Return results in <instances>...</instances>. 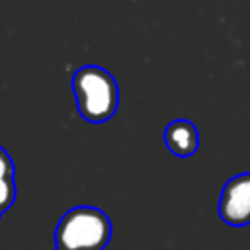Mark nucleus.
I'll list each match as a JSON object with an SVG mask.
<instances>
[{
    "label": "nucleus",
    "mask_w": 250,
    "mask_h": 250,
    "mask_svg": "<svg viewBox=\"0 0 250 250\" xmlns=\"http://www.w3.org/2000/svg\"><path fill=\"white\" fill-rule=\"evenodd\" d=\"M72 94L76 109L88 123H104L115 115L119 88L111 72L102 66L86 64L72 74Z\"/></svg>",
    "instance_id": "nucleus-1"
},
{
    "label": "nucleus",
    "mask_w": 250,
    "mask_h": 250,
    "mask_svg": "<svg viewBox=\"0 0 250 250\" xmlns=\"http://www.w3.org/2000/svg\"><path fill=\"white\" fill-rule=\"evenodd\" d=\"M111 238L109 217L90 205L68 209L55 229V250H104Z\"/></svg>",
    "instance_id": "nucleus-2"
},
{
    "label": "nucleus",
    "mask_w": 250,
    "mask_h": 250,
    "mask_svg": "<svg viewBox=\"0 0 250 250\" xmlns=\"http://www.w3.org/2000/svg\"><path fill=\"white\" fill-rule=\"evenodd\" d=\"M219 217L229 227L250 225V172L238 174L223 186Z\"/></svg>",
    "instance_id": "nucleus-3"
},
{
    "label": "nucleus",
    "mask_w": 250,
    "mask_h": 250,
    "mask_svg": "<svg viewBox=\"0 0 250 250\" xmlns=\"http://www.w3.org/2000/svg\"><path fill=\"white\" fill-rule=\"evenodd\" d=\"M164 145L174 156L188 158L199 146L197 127L188 119H176L164 129Z\"/></svg>",
    "instance_id": "nucleus-4"
},
{
    "label": "nucleus",
    "mask_w": 250,
    "mask_h": 250,
    "mask_svg": "<svg viewBox=\"0 0 250 250\" xmlns=\"http://www.w3.org/2000/svg\"><path fill=\"white\" fill-rule=\"evenodd\" d=\"M16 201V180L8 178L0 182V217L12 207V203Z\"/></svg>",
    "instance_id": "nucleus-5"
},
{
    "label": "nucleus",
    "mask_w": 250,
    "mask_h": 250,
    "mask_svg": "<svg viewBox=\"0 0 250 250\" xmlns=\"http://www.w3.org/2000/svg\"><path fill=\"white\" fill-rule=\"evenodd\" d=\"M8 178H14V162L12 156L6 152V148L0 146V182Z\"/></svg>",
    "instance_id": "nucleus-6"
}]
</instances>
